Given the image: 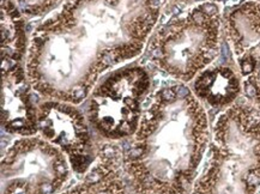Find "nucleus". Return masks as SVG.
I'll return each instance as SVG.
<instances>
[{
	"instance_id": "f257e3e1",
	"label": "nucleus",
	"mask_w": 260,
	"mask_h": 194,
	"mask_svg": "<svg viewBox=\"0 0 260 194\" xmlns=\"http://www.w3.org/2000/svg\"><path fill=\"white\" fill-rule=\"evenodd\" d=\"M166 3L65 0L30 36V85L46 100L81 105L106 73L143 54Z\"/></svg>"
},
{
	"instance_id": "f03ea898",
	"label": "nucleus",
	"mask_w": 260,
	"mask_h": 194,
	"mask_svg": "<svg viewBox=\"0 0 260 194\" xmlns=\"http://www.w3.org/2000/svg\"><path fill=\"white\" fill-rule=\"evenodd\" d=\"M210 144L205 107L183 83L149 96L122 156L135 194H191Z\"/></svg>"
},
{
	"instance_id": "7ed1b4c3",
	"label": "nucleus",
	"mask_w": 260,
	"mask_h": 194,
	"mask_svg": "<svg viewBox=\"0 0 260 194\" xmlns=\"http://www.w3.org/2000/svg\"><path fill=\"white\" fill-rule=\"evenodd\" d=\"M260 187V110L234 103L212 126L208 159L191 194H256Z\"/></svg>"
},
{
	"instance_id": "20e7f679",
	"label": "nucleus",
	"mask_w": 260,
	"mask_h": 194,
	"mask_svg": "<svg viewBox=\"0 0 260 194\" xmlns=\"http://www.w3.org/2000/svg\"><path fill=\"white\" fill-rule=\"evenodd\" d=\"M221 11L215 3H201L173 17L150 38L149 61L180 83H188L219 54Z\"/></svg>"
},
{
	"instance_id": "39448f33",
	"label": "nucleus",
	"mask_w": 260,
	"mask_h": 194,
	"mask_svg": "<svg viewBox=\"0 0 260 194\" xmlns=\"http://www.w3.org/2000/svg\"><path fill=\"white\" fill-rule=\"evenodd\" d=\"M150 88V73L143 66L114 70L90 93L86 107L90 127L107 142L131 138L141 122Z\"/></svg>"
},
{
	"instance_id": "423d86ee",
	"label": "nucleus",
	"mask_w": 260,
	"mask_h": 194,
	"mask_svg": "<svg viewBox=\"0 0 260 194\" xmlns=\"http://www.w3.org/2000/svg\"><path fill=\"white\" fill-rule=\"evenodd\" d=\"M2 194H59L71 180L68 156L42 137H19L3 152Z\"/></svg>"
},
{
	"instance_id": "0eeeda50",
	"label": "nucleus",
	"mask_w": 260,
	"mask_h": 194,
	"mask_svg": "<svg viewBox=\"0 0 260 194\" xmlns=\"http://www.w3.org/2000/svg\"><path fill=\"white\" fill-rule=\"evenodd\" d=\"M39 136L68 156L73 172L85 174L94 162L92 140L86 115L76 105L45 100L39 103Z\"/></svg>"
},
{
	"instance_id": "6e6552de",
	"label": "nucleus",
	"mask_w": 260,
	"mask_h": 194,
	"mask_svg": "<svg viewBox=\"0 0 260 194\" xmlns=\"http://www.w3.org/2000/svg\"><path fill=\"white\" fill-rule=\"evenodd\" d=\"M226 39L232 47L242 92L260 110V4L245 2L226 16Z\"/></svg>"
},
{
	"instance_id": "1a4fd4ad",
	"label": "nucleus",
	"mask_w": 260,
	"mask_h": 194,
	"mask_svg": "<svg viewBox=\"0 0 260 194\" xmlns=\"http://www.w3.org/2000/svg\"><path fill=\"white\" fill-rule=\"evenodd\" d=\"M32 86L25 75L24 66L3 72L2 128L11 136L32 137L39 135L38 112Z\"/></svg>"
},
{
	"instance_id": "9d476101",
	"label": "nucleus",
	"mask_w": 260,
	"mask_h": 194,
	"mask_svg": "<svg viewBox=\"0 0 260 194\" xmlns=\"http://www.w3.org/2000/svg\"><path fill=\"white\" fill-rule=\"evenodd\" d=\"M124 151L114 142L101 144L95 152V159L83 179L59 194H126V180L122 166Z\"/></svg>"
},
{
	"instance_id": "9b49d317",
	"label": "nucleus",
	"mask_w": 260,
	"mask_h": 194,
	"mask_svg": "<svg viewBox=\"0 0 260 194\" xmlns=\"http://www.w3.org/2000/svg\"><path fill=\"white\" fill-rule=\"evenodd\" d=\"M191 90L204 106L213 109H226L234 105L242 93V80L234 69L212 65L203 70L193 79Z\"/></svg>"
},
{
	"instance_id": "f8f14e48",
	"label": "nucleus",
	"mask_w": 260,
	"mask_h": 194,
	"mask_svg": "<svg viewBox=\"0 0 260 194\" xmlns=\"http://www.w3.org/2000/svg\"><path fill=\"white\" fill-rule=\"evenodd\" d=\"M23 13L12 0H2V59L3 72L21 68L28 43Z\"/></svg>"
},
{
	"instance_id": "ddd939ff",
	"label": "nucleus",
	"mask_w": 260,
	"mask_h": 194,
	"mask_svg": "<svg viewBox=\"0 0 260 194\" xmlns=\"http://www.w3.org/2000/svg\"><path fill=\"white\" fill-rule=\"evenodd\" d=\"M26 17H40L49 15L61 5V0H12Z\"/></svg>"
},
{
	"instance_id": "4468645a",
	"label": "nucleus",
	"mask_w": 260,
	"mask_h": 194,
	"mask_svg": "<svg viewBox=\"0 0 260 194\" xmlns=\"http://www.w3.org/2000/svg\"><path fill=\"white\" fill-rule=\"evenodd\" d=\"M174 2H185V0H174Z\"/></svg>"
}]
</instances>
